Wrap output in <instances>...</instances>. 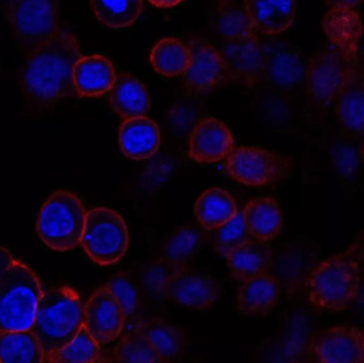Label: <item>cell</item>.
Returning a JSON list of instances; mask_svg holds the SVG:
<instances>
[{"mask_svg":"<svg viewBox=\"0 0 364 363\" xmlns=\"http://www.w3.org/2000/svg\"><path fill=\"white\" fill-rule=\"evenodd\" d=\"M280 286L273 275L264 274L243 281L237 290V308L247 317L262 318L275 308Z\"/></svg>","mask_w":364,"mask_h":363,"instance_id":"21","label":"cell"},{"mask_svg":"<svg viewBox=\"0 0 364 363\" xmlns=\"http://www.w3.org/2000/svg\"><path fill=\"white\" fill-rule=\"evenodd\" d=\"M203 230L194 226H181L168 234L161 247L159 259L172 270L191 268L205 244Z\"/></svg>","mask_w":364,"mask_h":363,"instance_id":"26","label":"cell"},{"mask_svg":"<svg viewBox=\"0 0 364 363\" xmlns=\"http://www.w3.org/2000/svg\"><path fill=\"white\" fill-rule=\"evenodd\" d=\"M111 107L121 119L144 117L151 110V100L146 87L128 72H119L109 91Z\"/></svg>","mask_w":364,"mask_h":363,"instance_id":"23","label":"cell"},{"mask_svg":"<svg viewBox=\"0 0 364 363\" xmlns=\"http://www.w3.org/2000/svg\"><path fill=\"white\" fill-rule=\"evenodd\" d=\"M363 28L355 9L331 8L323 19V29L329 44L344 55L350 66H358L357 46Z\"/></svg>","mask_w":364,"mask_h":363,"instance_id":"18","label":"cell"},{"mask_svg":"<svg viewBox=\"0 0 364 363\" xmlns=\"http://www.w3.org/2000/svg\"><path fill=\"white\" fill-rule=\"evenodd\" d=\"M357 58H358V66L364 72V28L357 46Z\"/></svg>","mask_w":364,"mask_h":363,"instance_id":"39","label":"cell"},{"mask_svg":"<svg viewBox=\"0 0 364 363\" xmlns=\"http://www.w3.org/2000/svg\"><path fill=\"white\" fill-rule=\"evenodd\" d=\"M235 146L230 129L215 117H205L193 128L188 156L199 164L215 163L226 158Z\"/></svg>","mask_w":364,"mask_h":363,"instance_id":"16","label":"cell"},{"mask_svg":"<svg viewBox=\"0 0 364 363\" xmlns=\"http://www.w3.org/2000/svg\"><path fill=\"white\" fill-rule=\"evenodd\" d=\"M197 223L207 232H213L220 226L230 221L237 209L232 196L220 188L205 190L194 208Z\"/></svg>","mask_w":364,"mask_h":363,"instance_id":"28","label":"cell"},{"mask_svg":"<svg viewBox=\"0 0 364 363\" xmlns=\"http://www.w3.org/2000/svg\"><path fill=\"white\" fill-rule=\"evenodd\" d=\"M244 221L252 239L269 242L282 234L284 215L277 200L259 197L250 200L243 209Z\"/></svg>","mask_w":364,"mask_h":363,"instance_id":"25","label":"cell"},{"mask_svg":"<svg viewBox=\"0 0 364 363\" xmlns=\"http://www.w3.org/2000/svg\"><path fill=\"white\" fill-rule=\"evenodd\" d=\"M100 343L90 334L85 325L72 342L58 352L49 362L91 363L102 362Z\"/></svg>","mask_w":364,"mask_h":363,"instance_id":"34","label":"cell"},{"mask_svg":"<svg viewBox=\"0 0 364 363\" xmlns=\"http://www.w3.org/2000/svg\"><path fill=\"white\" fill-rule=\"evenodd\" d=\"M122 153L132 160H145L157 153L161 143L157 124L147 117L125 119L119 128Z\"/></svg>","mask_w":364,"mask_h":363,"instance_id":"20","label":"cell"},{"mask_svg":"<svg viewBox=\"0 0 364 363\" xmlns=\"http://www.w3.org/2000/svg\"><path fill=\"white\" fill-rule=\"evenodd\" d=\"M45 362V356L31 330L0 332V363Z\"/></svg>","mask_w":364,"mask_h":363,"instance_id":"29","label":"cell"},{"mask_svg":"<svg viewBox=\"0 0 364 363\" xmlns=\"http://www.w3.org/2000/svg\"><path fill=\"white\" fill-rule=\"evenodd\" d=\"M220 296V286L214 277L191 268L173 271L164 287V298L193 310L211 308Z\"/></svg>","mask_w":364,"mask_h":363,"instance_id":"13","label":"cell"},{"mask_svg":"<svg viewBox=\"0 0 364 363\" xmlns=\"http://www.w3.org/2000/svg\"><path fill=\"white\" fill-rule=\"evenodd\" d=\"M80 58L77 36L59 28L48 40L26 55L19 72L23 100L32 108L46 109L76 94L73 70Z\"/></svg>","mask_w":364,"mask_h":363,"instance_id":"1","label":"cell"},{"mask_svg":"<svg viewBox=\"0 0 364 363\" xmlns=\"http://www.w3.org/2000/svg\"><path fill=\"white\" fill-rule=\"evenodd\" d=\"M309 350L318 362L364 363V334L354 326H333L316 332Z\"/></svg>","mask_w":364,"mask_h":363,"instance_id":"12","label":"cell"},{"mask_svg":"<svg viewBox=\"0 0 364 363\" xmlns=\"http://www.w3.org/2000/svg\"><path fill=\"white\" fill-rule=\"evenodd\" d=\"M83 308L80 296L70 287L43 292L31 330L40 343L45 362L74 340L83 325Z\"/></svg>","mask_w":364,"mask_h":363,"instance_id":"3","label":"cell"},{"mask_svg":"<svg viewBox=\"0 0 364 363\" xmlns=\"http://www.w3.org/2000/svg\"><path fill=\"white\" fill-rule=\"evenodd\" d=\"M237 1V0H218V2Z\"/></svg>","mask_w":364,"mask_h":363,"instance_id":"41","label":"cell"},{"mask_svg":"<svg viewBox=\"0 0 364 363\" xmlns=\"http://www.w3.org/2000/svg\"><path fill=\"white\" fill-rule=\"evenodd\" d=\"M129 245V232L123 217L112 209L98 207L87 212L81 246L87 257L100 266L123 259Z\"/></svg>","mask_w":364,"mask_h":363,"instance_id":"6","label":"cell"},{"mask_svg":"<svg viewBox=\"0 0 364 363\" xmlns=\"http://www.w3.org/2000/svg\"><path fill=\"white\" fill-rule=\"evenodd\" d=\"M191 60L182 75L186 91L194 95L208 94L227 81L222 53L203 38H194L188 44Z\"/></svg>","mask_w":364,"mask_h":363,"instance_id":"11","label":"cell"},{"mask_svg":"<svg viewBox=\"0 0 364 363\" xmlns=\"http://www.w3.org/2000/svg\"><path fill=\"white\" fill-rule=\"evenodd\" d=\"M213 232L214 249L222 257H227L233 249L250 240V234L244 221L243 211H237L230 221Z\"/></svg>","mask_w":364,"mask_h":363,"instance_id":"35","label":"cell"},{"mask_svg":"<svg viewBox=\"0 0 364 363\" xmlns=\"http://www.w3.org/2000/svg\"><path fill=\"white\" fill-rule=\"evenodd\" d=\"M87 211L82 202L68 191H57L38 213L36 232L49 249L68 251L81 244Z\"/></svg>","mask_w":364,"mask_h":363,"instance_id":"5","label":"cell"},{"mask_svg":"<svg viewBox=\"0 0 364 363\" xmlns=\"http://www.w3.org/2000/svg\"><path fill=\"white\" fill-rule=\"evenodd\" d=\"M113 362L136 363H164L142 332L136 327L119 339L113 350Z\"/></svg>","mask_w":364,"mask_h":363,"instance_id":"33","label":"cell"},{"mask_svg":"<svg viewBox=\"0 0 364 363\" xmlns=\"http://www.w3.org/2000/svg\"><path fill=\"white\" fill-rule=\"evenodd\" d=\"M335 102L338 119L364 162V72L359 66L350 68Z\"/></svg>","mask_w":364,"mask_h":363,"instance_id":"15","label":"cell"},{"mask_svg":"<svg viewBox=\"0 0 364 363\" xmlns=\"http://www.w3.org/2000/svg\"><path fill=\"white\" fill-rule=\"evenodd\" d=\"M331 8H350L355 9L364 0H326Z\"/></svg>","mask_w":364,"mask_h":363,"instance_id":"38","label":"cell"},{"mask_svg":"<svg viewBox=\"0 0 364 363\" xmlns=\"http://www.w3.org/2000/svg\"><path fill=\"white\" fill-rule=\"evenodd\" d=\"M174 270L161 259L147 264L141 273V283L143 289L155 298H164V287L168 277Z\"/></svg>","mask_w":364,"mask_h":363,"instance_id":"37","label":"cell"},{"mask_svg":"<svg viewBox=\"0 0 364 363\" xmlns=\"http://www.w3.org/2000/svg\"><path fill=\"white\" fill-rule=\"evenodd\" d=\"M151 65L162 76H181L190 64L191 55L188 45L174 38L160 40L149 55Z\"/></svg>","mask_w":364,"mask_h":363,"instance_id":"31","label":"cell"},{"mask_svg":"<svg viewBox=\"0 0 364 363\" xmlns=\"http://www.w3.org/2000/svg\"><path fill=\"white\" fill-rule=\"evenodd\" d=\"M231 275L245 281L260 275L269 274L273 264V251L267 242L250 239L227 256Z\"/></svg>","mask_w":364,"mask_h":363,"instance_id":"24","label":"cell"},{"mask_svg":"<svg viewBox=\"0 0 364 363\" xmlns=\"http://www.w3.org/2000/svg\"><path fill=\"white\" fill-rule=\"evenodd\" d=\"M115 79L112 62L102 55L81 57L73 70L75 92L79 97H100L110 91Z\"/></svg>","mask_w":364,"mask_h":363,"instance_id":"19","label":"cell"},{"mask_svg":"<svg viewBox=\"0 0 364 363\" xmlns=\"http://www.w3.org/2000/svg\"><path fill=\"white\" fill-rule=\"evenodd\" d=\"M42 294L38 276L0 246V332L31 330Z\"/></svg>","mask_w":364,"mask_h":363,"instance_id":"4","label":"cell"},{"mask_svg":"<svg viewBox=\"0 0 364 363\" xmlns=\"http://www.w3.org/2000/svg\"><path fill=\"white\" fill-rule=\"evenodd\" d=\"M149 1L158 8H172V6L181 4L183 0H149Z\"/></svg>","mask_w":364,"mask_h":363,"instance_id":"40","label":"cell"},{"mask_svg":"<svg viewBox=\"0 0 364 363\" xmlns=\"http://www.w3.org/2000/svg\"><path fill=\"white\" fill-rule=\"evenodd\" d=\"M244 6L257 32L267 36L288 30L296 15L295 0H245Z\"/></svg>","mask_w":364,"mask_h":363,"instance_id":"22","label":"cell"},{"mask_svg":"<svg viewBox=\"0 0 364 363\" xmlns=\"http://www.w3.org/2000/svg\"><path fill=\"white\" fill-rule=\"evenodd\" d=\"M227 174L247 187H267L282 183L290 175L293 161L289 156L257 146L233 148L226 157Z\"/></svg>","mask_w":364,"mask_h":363,"instance_id":"8","label":"cell"},{"mask_svg":"<svg viewBox=\"0 0 364 363\" xmlns=\"http://www.w3.org/2000/svg\"><path fill=\"white\" fill-rule=\"evenodd\" d=\"M144 335L164 362L181 360L186 351V335L181 326L161 318L142 321L136 326Z\"/></svg>","mask_w":364,"mask_h":363,"instance_id":"27","label":"cell"},{"mask_svg":"<svg viewBox=\"0 0 364 363\" xmlns=\"http://www.w3.org/2000/svg\"><path fill=\"white\" fill-rule=\"evenodd\" d=\"M263 79L279 91H292L305 81L306 64L296 47L289 43L265 45Z\"/></svg>","mask_w":364,"mask_h":363,"instance_id":"17","label":"cell"},{"mask_svg":"<svg viewBox=\"0 0 364 363\" xmlns=\"http://www.w3.org/2000/svg\"><path fill=\"white\" fill-rule=\"evenodd\" d=\"M213 28L223 40L247 38L257 34L245 6L237 1L218 2L213 16Z\"/></svg>","mask_w":364,"mask_h":363,"instance_id":"30","label":"cell"},{"mask_svg":"<svg viewBox=\"0 0 364 363\" xmlns=\"http://www.w3.org/2000/svg\"><path fill=\"white\" fill-rule=\"evenodd\" d=\"M126 321L123 306L106 286L95 290L83 308V325L100 345L117 340Z\"/></svg>","mask_w":364,"mask_h":363,"instance_id":"14","label":"cell"},{"mask_svg":"<svg viewBox=\"0 0 364 363\" xmlns=\"http://www.w3.org/2000/svg\"><path fill=\"white\" fill-rule=\"evenodd\" d=\"M96 18L109 28H127L134 25L143 10V0H91Z\"/></svg>","mask_w":364,"mask_h":363,"instance_id":"32","label":"cell"},{"mask_svg":"<svg viewBox=\"0 0 364 363\" xmlns=\"http://www.w3.org/2000/svg\"><path fill=\"white\" fill-rule=\"evenodd\" d=\"M220 53L226 67L227 80L246 87H255L263 80L267 51L257 34L223 40Z\"/></svg>","mask_w":364,"mask_h":363,"instance_id":"10","label":"cell"},{"mask_svg":"<svg viewBox=\"0 0 364 363\" xmlns=\"http://www.w3.org/2000/svg\"><path fill=\"white\" fill-rule=\"evenodd\" d=\"M105 286L109 288L123 306L127 320L134 315L141 305V293L132 277L127 273H119L110 277Z\"/></svg>","mask_w":364,"mask_h":363,"instance_id":"36","label":"cell"},{"mask_svg":"<svg viewBox=\"0 0 364 363\" xmlns=\"http://www.w3.org/2000/svg\"><path fill=\"white\" fill-rule=\"evenodd\" d=\"M60 0H8L6 12L17 48L28 55L59 30Z\"/></svg>","mask_w":364,"mask_h":363,"instance_id":"7","label":"cell"},{"mask_svg":"<svg viewBox=\"0 0 364 363\" xmlns=\"http://www.w3.org/2000/svg\"><path fill=\"white\" fill-rule=\"evenodd\" d=\"M364 266V232L341 253L318 264L308 277L310 304L321 310L342 313L358 296Z\"/></svg>","mask_w":364,"mask_h":363,"instance_id":"2","label":"cell"},{"mask_svg":"<svg viewBox=\"0 0 364 363\" xmlns=\"http://www.w3.org/2000/svg\"><path fill=\"white\" fill-rule=\"evenodd\" d=\"M348 60L335 47L316 53L306 65L305 82L310 97L322 107L335 102L350 68Z\"/></svg>","mask_w":364,"mask_h":363,"instance_id":"9","label":"cell"}]
</instances>
